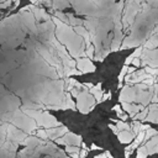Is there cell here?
Segmentation results:
<instances>
[{
  "instance_id": "obj_6",
  "label": "cell",
  "mask_w": 158,
  "mask_h": 158,
  "mask_svg": "<svg viewBox=\"0 0 158 158\" xmlns=\"http://www.w3.org/2000/svg\"><path fill=\"white\" fill-rule=\"evenodd\" d=\"M156 32H157V27H154V31L152 32V35H151V36L147 38V41L144 42L143 47H144L146 49H156V48H157V46H158V40H157Z\"/></svg>"
},
{
  "instance_id": "obj_16",
  "label": "cell",
  "mask_w": 158,
  "mask_h": 158,
  "mask_svg": "<svg viewBox=\"0 0 158 158\" xmlns=\"http://www.w3.org/2000/svg\"><path fill=\"white\" fill-rule=\"evenodd\" d=\"M146 4H147L149 7H152V9H157V6H158V0H146Z\"/></svg>"
},
{
  "instance_id": "obj_22",
  "label": "cell",
  "mask_w": 158,
  "mask_h": 158,
  "mask_svg": "<svg viewBox=\"0 0 158 158\" xmlns=\"http://www.w3.org/2000/svg\"><path fill=\"white\" fill-rule=\"evenodd\" d=\"M110 98H111V93L102 94V96H101V100H100V101H105V100H107V99H110Z\"/></svg>"
},
{
  "instance_id": "obj_19",
  "label": "cell",
  "mask_w": 158,
  "mask_h": 158,
  "mask_svg": "<svg viewBox=\"0 0 158 158\" xmlns=\"http://www.w3.org/2000/svg\"><path fill=\"white\" fill-rule=\"evenodd\" d=\"M11 5V0H6L5 2H0V9H6Z\"/></svg>"
},
{
  "instance_id": "obj_7",
  "label": "cell",
  "mask_w": 158,
  "mask_h": 158,
  "mask_svg": "<svg viewBox=\"0 0 158 158\" xmlns=\"http://www.w3.org/2000/svg\"><path fill=\"white\" fill-rule=\"evenodd\" d=\"M88 91H89V94H90V95H93V98H94V100H95V101L100 102L101 96H102V94H104V91L101 90V84L93 85V88H90Z\"/></svg>"
},
{
  "instance_id": "obj_24",
  "label": "cell",
  "mask_w": 158,
  "mask_h": 158,
  "mask_svg": "<svg viewBox=\"0 0 158 158\" xmlns=\"http://www.w3.org/2000/svg\"><path fill=\"white\" fill-rule=\"evenodd\" d=\"M95 158H106V153H104V154H99V156H96Z\"/></svg>"
},
{
  "instance_id": "obj_12",
  "label": "cell",
  "mask_w": 158,
  "mask_h": 158,
  "mask_svg": "<svg viewBox=\"0 0 158 158\" xmlns=\"http://www.w3.org/2000/svg\"><path fill=\"white\" fill-rule=\"evenodd\" d=\"M84 54H86V56L89 57L88 59H93V58H94V46H93L91 43L86 46V49L84 51Z\"/></svg>"
},
{
  "instance_id": "obj_18",
  "label": "cell",
  "mask_w": 158,
  "mask_h": 158,
  "mask_svg": "<svg viewBox=\"0 0 158 158\" xmlns=\"http://www.w3.org/2000/svg\"><path fill=\"white\" fill-rule=\"evenodd\" d=\"M114 110L116 111V114H117V116L121 118L122 117V115H123V112H122V110H121V107L118 106V105H116V106H114Z\"/></svg>"
},
{
  "instance_id": "obj_3",
  "label": "cell",
  "mask_w": 158,
  "mask_h": 158,
  "mask_svg": "<svg viewBox=\"0 0 158 158\" xmlns=\"http://www.w3.org/2000/svg\"><path fill=\"white\" fill-rule=\"evenodd\" d=\"M139 58L142 59L141 64L151 67V68H157V49H143Z\"/></svg>"
},
{
  "instance_id": "obj_4",
  "label": "cell",
  "mask_w": 158,
  "mask_h": 158,
  "mask_svg": "<svg viewBox=\"0 0 158 158\" xmlns=\"http://www.w3.org/2000/svg\"><path fill=\"white\" fill-rule=\"evenodd\" d=\"M136 89L133 86H130V85H126L122 88V91L120 94V101L121 102H128V104H132L136 99Z\"/></svg>"
},
{
  "instance_id": "obj_15",
  "label": "cell",
  "mask_w": 158,
  "mask_h": 158,
  "mask_svg": "<svg viewBox=\"0 0 158 158\" xmlns=\"http://www.w3.org/2000/svg\"><path fill=\"white\" fill-rule=\"evenodd\" d=\"M126 73H127V67H126V65H123V68L121 69V73H120V75H118V83H121V81L123 80V78H125Z\"/></svg>"
},
{
  "instance_id": "obj_25",
  "label": "cell",
  "mask_w": 158,
  "mask_h": 158,
  "mask_svg": "<svg viewBox=\"0 0 158 158\" xmlns=\"http://www.w3.org/2000/svg\"><path fill=\"white\" fill-rule=\"evenodd\" d=\"M91 148H93V149H100V148H99L98 146H95V144H93V146H91Z\"/></svg>"
},
{
  "instance_id": "obj_21",
  "label": "cell",
  "mask_w": 158,
  "mask_h": 158,
  "mask_svg": "<svg viewBox=\"0 0 158 158\" xmlns=\"http://www.w3.org/2000/svg\"><path fill=\"white\" fill-rule=\"evenodd\" d=\"M131 63L133 64V67H139V65H141V60H139L138 58H133Z\"/></svg>"
},
{
  "instance_id": "obj_8",
  "label": "cell",
  "mask_w": 158,
  "mask_h": 158,
  "mask_svg": "<svg viewBox=\"0 0 158 158\" xmlns=\"http://www.w3.org/2000/svg\"><path fill=\"white\" fill-rule=\"evenodd\" d=\"M117 135H118V139L122 143H130L133 139V137H135V133L132 131H130V130L128 131H121Z\"/></svg>"
},
{
  "instance_id": "obj_23",
  "label": "cell",
  "mask_w": 158,
  "mask_h": 158,
  "mask_svg": "<svg viewBox=\"0 0 158 158\" xmlns=\"http://www.w3.org/2000/svg\"><path fill=\"white\" fill-rule=\"evenodd\" d=\"M133 72H136V68L135 67H128L127 68V74H132Z\"/></svg>"
},
{
  "instance_id": "obj_2",
  "label": "cell",
  "mask_w": 158,
  "mask_h": 158,
  "mask_svg": "<svg viewBox=\"0 0 158 158\" xmlns=\"http://www.w3.org/2000/svg\"><path fill=\"white\" fill-rule=\"evenodd\" d=\"M77 99H78L77 106H78L79 111L83 112V114L89 112L95 106V100H94L93 95H90L89 91H88V89H85V88L81 91H79Z\"/></svg>"
},
{
  "instance_id": "obj_14",
  "label": "cell",
  "mask_w": 158,
  "mask_h": 158,
  "mask_svg": "<svg viewBox=\"0 0 158 158\" xmlns=\"http://www.w3.org/2000/svg\"><path fill=\"white\" fill-rule=\"evenodd\" d=\"M144 73H147V74H149L151 77H154V78H156V75H157V73H158V69H157V68L146 67V68H144Z\"/></svg>"
},
{
  "instance_id": "obj_9",
  "label": "cell",
  "mask_w": 158,
  "mask_h": 158,
  "mask_svg": "<svg viewBox=\"0 0 158 158\" xmlns=\"http://www.w3.org/2000/svg\"><path fill=\"white\" fill-rule=\"evenodd\" d=\"M51 6L56 10H63V9L69 6V1H67V0H53V1H51Z\"/></svg>"
},
{
  "instance_id": "obj_1",
  "label": "cell",
  "mask_w": 158,
  "mask_h": 158,
  "mask_svg": "<svg viewBox=\"0 0 158 158\" xmlns=\"http://www.w3.org/2000/svg\"><path fill=\"white\" fill-rule=\"evenodd\" d=\"M143 0H125L122 15H121V23L122 28H128V26H132L135 22V19L139 14L141 4Z\"/></svg>"
},
{
  "instance_id": "obj_20",
  "label": "cell",
  "mask_w": 158,
  "mask_h": 158,
  "mask_svg": "<svg viewBox=\"0 0 158 158\" xmlns=\"http://www.w3.org/2000/svg\"><path fill=\"white\" fill-rule=\"evenodd\" d=\"M37 135H38V137H41V138H47L46 130H38V131H37Z\"/></svg>"
},
{
  "instance_id": "obj_5",
  "label": "cell",
  "mask_w": 158,
  "mask_h": 158,
  "mask_svg": "<svg viewBox=\"0 0 158 158\" xmlns=\"http://www.w3.org/2000/svg\"><path fill=\"white\" fill-rule=\"evenodd\" d=\"M75 67L77 69L83 74V73H93L95 72V65L91 63L90 59L88 58H80V59H77L75 62Z\"/></svg>"
},
{
  "instance_id": "obj_17",
  "label": "cell",
  "mask_w": 158,
  "mask_h": 158,
  "mask_svg": "<svg viewBox=\"0 0 158 158\" xmlns=\"http://www.w3.org/2000/svg\"><path fill=\"white\" fill-rule=\"evenodd\" d=\"M65 151L69 152L70 154H73V153H78V152H79V148H78V147H73V146H67Z\"/></svg>"
},
{
  "instance_id": "obj_11",
  "label": "cell",
  "mask_w": 158,
  "mask_h": 158,
  "mask_svg": "<svg viewBox=\"0 0 158 158\" xmlns=\"http://www.w3.org/2000/svg\"><path fill=\"white\" fill-rule=\"evenodd\" d=\"M116 128H117V131H128V130H131L130 125L123 122V121H117L116 122Z\"/></svg>"
},
{
  "instance_id": "obj_10",
  "label": "cell",
  "mask_w": 158,
  "mask_h": 158,
  "mask_svg": "<svg viewBox=\"0 0 158 158\" xmlns=\"http://www.w3.org/2000/svg\"><path fill=\"white\" fill-rule=\"evenodd\" d=\"M65 16H67V19H68V25H69V26L75 27V26H81V25H83V20H79V19L74 17L72 14H65Z\"/></svg>"
},
{
  "instance_id": "obj_13",
  "label": "cell",
  "mask_w": 158,
  "mask_h": 158,
  "mask_svg": "<svg viewBox=\"0 0 158 158\" xmlns=\"http://www.w3.org/2000/svg\"><path fill=\"white\" fill-rule=\"evenodd\" d=\"M147 156H148V151H147L146 146L141 147V148L138 149V153H137V158H146Z\"/></svg>"
}]
</instances>
